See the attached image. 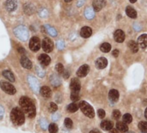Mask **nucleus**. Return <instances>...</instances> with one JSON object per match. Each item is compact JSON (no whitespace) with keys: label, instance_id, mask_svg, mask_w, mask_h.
Masks as SVG:
<instances>
[{"label":"nucleus","instance_id":"1","mask_svg":"<svg viewBox=\"0 0 147 133\" xmlns=\"http://www.w3.org/2000/svg\"><path fill=\"white\" fill-rule=\"evenodd\" d=\"M21 109L23 111L24 114H27L28 118H33L35 116L36 111H35V107L31 99H29L27 96H22L20 101H19Z\"/></svg>","mask_w":147,"mask_h":133},{"label":"nucleus","instance_id":"2","mask_svg":"<svg viewBox=\"0 0 147 133\" xmlns=\"http://www.w3.org/2000/svg\"><path fill=\"white\" fill-rule=\"evenodd\" d=\"M10 119L14 124H16L17 126L22 125L25 121V115H24L23 111L18 107L13 108L10 113Z\"/></svg>","mask_w":147,"mask_h":133},{"label":"nucleus","instance_id":"3","mask_svg":"<svg viewBox=\"0 0 147 133\" xmlns=\"http://www.w3.org/2000/svg\"><path fill=\"white\" fill-rule=\"evenodd\" d=\"M14 34L15 35L21 40L26 41L28 39V31L25 26L20 25L14 28Z\"/></svg>","mask_w":147,"mask_h":133},{"label":"nucleus","instance_id":"4","mask_svg":"<svg viewBox=\"0 0 147 133\" xmlns=\"http://www.w3.org/2000/svg\"><path fill=\"white\" fill-rule=\"evenodd\" d=\"M79 108L81 109V111L83 112V114L87 116L90 119H93L95 117V111L93 109V107L86 101H81L79 103Z\"/></svg>","mask_w":147,"mask_h":133},{"label":"nucleus","instance_id":"5","mask_svg":"<svg viewBox=\"0 0 147 133\" xmlns=\"http://www.w3.org/2000/svg\"><path fill=\"white\" fill-rule=\"evenodd\" d=\"M0 88L3 92H5L8 95H15L16 92V88L11 83H9L8 82H5V81H1L0 82Z\"/></svg>","mask_w":147,"mask_h":133},{"label":"nucleus","instance_id":"6","mask_svg":"<svg viewBox=\"0 0 147 133\" xmlns=\"http://www.w3.org/2000/svg\"><path fill=\"white\" fill-rule=\"evenodd\" d=\"M28 84H29V86H30V88L32 89L33 91H34L35 93H38L40 91L39 82H38V80L34 77L28 76Z\"/></svg>","mask_w":147,"mask_h":133},{"label":"nucleus","instance_id":"7","mask_svg":"<svg viewBox=\"0 0 147 133\" xmlns=\"http://www.w3.org/2000/svg\"><path fill=\"white\" fill-rule=\"evenodd\" d=\"M29 48L33 52H37L40 48V40L38 37H32L29 41Z\"/></svg>","mask_w":147,"mask_h":133},{"label":"nucleus","instance_id":"8","mask_svg":"<svg viewBox=\"0 0 147 133\" xmlns=\"http://www.w3.org/2000/svg\"><path fill=\"white\" fill-rule=\"evenodd\" d=\"M70 89L72 93H79L80 89H81V84H80V81L78 80V78L71 79V84H70Z\"/></svg>","mask_w":147,"mask_h":133},{"label":"nucleus","instance_id":"9","mask_svg":"<svg viewBox=\"0 0 147 133\" xmlns=\"http://www.w3.org/2000/svg\"><path fill=\"white\" fill-rule=\"evenodd\" d=\"M42 48L46 52H51L53 49V43L49 38H45L42 41Z\"/></svg>","mask_w":147,"mask_h":133},{"label":"nucleus","instance_id":"10","mask_svg":"<svg viewBox=\"0 0 147 133\" xmlns=\"http://www.w3.org/2000/svg\"><path fill=\"white\" fill-rule=\"evenodd\" d=\"M90 71V66L88 64H83L79 67V69L77 71V76L79 77H84L88 75Z\"/></svg>","mask_w":147,"mask_h":133},{"label":"nucleus","instance_id":"11","mask_svg":"<svg viewBox=\"0 0 147 133\" xmlns=\"http://www.w3.org/2000/svg\"><path fill=\"white\" fill-rule=\"evenodd\" d=\"M114 38L116 42L118 43H122L124 40H125V33L121 30V29H118L115 32V34H114Z\"/></svg>","mask_w":147,"mask_h":133},{"label":"nucleus","instance_id":"12","mask_svg":"<svg viewBox=\"0 0 147 133\" xmlns=\"http://www.w3.org/2000/svg\"><path fill=\"white\" fill-rule=\"evenodd\" d=\"M107 65H108V60L103 57H101V58H97L96 61V67L97 69H100V70L104 69V68L107 67Z\"/></svg>","mask_w":147,"mask_h":133},{"label":"nucleus","instance_id":"13","mask_svg":"<svg viewBox=\"0 0 147 133\" xmlns=\"http://www.w3.org/2000/svg\"><path fill=\"white\" fill-rule=\"evenodd\" d=\"M17 7V1L16 0H6L5 2V8L8 11H14Z\"/></svg>","mask_w":147,"mask_h":133},{"label":"nucleus","instance_id":"14","mask_svg":"<svg viewBox=\"0 0 147 133\" xmlns=\"http://www.w3.org/2000/svg\"><path fill=\"white\" fill-rule=\"evenodd\" d=\"M106 5L105 0H94L93 2V9L95 11H100Z\"/></svg>","mask_w":147,"mask_h":133},{"label":"nucleus","instance_id":"15","mask_svg":"<svg viewBox=\"0 0 147 133\" xmlns=\"http://www.w3.org/2000/svg\"><path fill=\"white\" fill-rule=\"evenodd\" d=\"M119 96H120L119 92H118V90H116V89H111V90L109 91V98L110 101L113 102V103L118 101Z\"/></svg>","mask_w":147,"mask_h":133},{"label":"nucleus","instance_id":"16","mask_svg":"<svg viewBox=\"0 0 147 133\" xmlns=\"http://www.w3.org/2000/svg\"><path fill=\"white\" fill-rule=\"evenodd\" d=\"M91 34H92V29L90 27H84L80 31V35L84 39L90 37Z\"/></svg>","mask_w":147,"mask_h":133},{"label":"nucleus","instance_id":"17","mask_svg":"<svg viewBox=\"0 0 147 133\" xmlns=\"http://www.w3.org/2000/svg\"><path fill=\"white\" fill-rule=\"evenodd\" d=\"M39 61L43 66H47L51 62V58L47 54H40L39 56Z\"/></svg>","mask_w":147,"mask_h":133},{"label":"nucleus","instance_id":"18","mask_svg":"<svg viewBox=\"0 0 147 133\" xmlns=\"http://www.w3.org/2000/svg\"><path fill=\"white\" fill-rule=\"evenodd\" d=\"M21 64L22 65L23 68L28 69V70L31 69L32 66H33L32 62H31L26 56H22V57L21 58Z\"/></svg>","mask_w":147,"mask_h":133},{"label":"nucleus","instance_id":"19","mask_svg":"<svg viewBox=\"0 0 147 133\" xmlns=\"http://www.w3.org/2000/svg\"><path fill=\"white\" fill-rule=\"evenodd\" d=\"M40 92V95H41L44 98H50L51 95H52V91H51L50 88L47 87V86H43V87H41Z\"/></svg>","mask_w":147,"mask_h":133},{"label":"nucleus","instance_id":"20","mask_svg":"<svg viewBox=\"0 0 147 133\" xmlns=\"http://www.w3.org/2000/svg\"><path fill=\"white\" fill-rule=\"evenodd\" d=\"M138 45H139V46H140L141 48H143V49L146 48L147 47V34H142V35H140V36L139 37V39H138Z\"/></svg>","mask_w":147,"mask_h":133},{"label":"nucleus","instance_id":"21","mask_svg":"<svg viewBox=\"0 0 147 133\" xmlns=\"http://www.w3.org/2000/svg\"><path fill=\"white\" fill-rule=\"evenodd\" d=\"M23 9H24V12H25V14H27V15H32L34 11H35V8H34V6L32 4V3H25L24 4V7H23Z\"/></svg>","mask_w":147,"mask_h":133},{"label":"nucleus","instance_id":"22","mask_svg":"<svg viewBox=\"0 0 147 133\" xmlns=\"http://www.w3.org/2000/svg\"><path fill=\"white\" fill-rule=\"evenodd\" d=\"M50 82L52 83V85L53 87H59L60 86L61 84V81H60V78L59 77V76L55 75V74H53L51 77H50Z\"/></svg>","mask_w":147,"mask_h":133},{"label":"nucleus","instance_id":"23","mask_svg":"<svg viewBox=\"0 0 147 133\" xmlns=\"http://www.w3.org/2000/svg\"><path fill=\"white\" fill-rule=\"evenodd\" d=\"M116 129L120 132L125 133L128 132V126L126 123L124 122H117L116 123Z\"/></svg>","mask_w":147,"mask_h":133},{"label":"nucleus","instance_id":"24","mask_svg":"<svg viewBox=\"0 0 147 133\" xmlns=\"http://www.w3.org/2000/svg\"><path fill=\"white\" fill-rule=\"evenodd\" d=\"M101 128L104 131H110L113 129V123L110 120H103L101 123Z\"/></svg>","mask_w":147,"mask_h":133},{"label":"nucleus","instance_id":"25","mask_svg":"<svg viewBox=\"0 0 147 133\" xmlns=\"http://www.w3.org/2000/svg\"><path fill=\"white\" fill-rule=\"evenodd\" d=\"M126 13H127V15L130 17V18H136L137 17V12H136V10L133 8V7H131V6H127V9H126Z\"/></svg>","mask_w":147,"mask_h":133},{"label":"nucleus","instance_id":"26","mask_svg":"<svg viewBox=\"0 0 147 133\" xmlns=\"http://www.w3.org/2000/svg\"><path fill=\"white\" fill-rule=\"evenodd\" d=\"M3 76L7 79L9 80V82H15V77L13 75V73L10 71H8V70H5L3 71Z\"/></svg>","mask_w":147,"mask_h":133},{"label":"nucleus","instance_id":"27","mask_svg":"<svg viewBox=\"0 0 147 133\" xmlns=\"http://www.w3.org/2000/svg\"><path fill=\"white\" fill-rule=\"evenodd\" d=\"M94 11H95V10H94L92 8H90V7L87 8V9H85V11H84V15H85V17H86L87 19H89V20L94 18V16H95V12H94Z\"/></svg>","mask_w":147,"mask_h":133},{"label":"nucleus","instance_id":"28","mask_svg":"<svg viewBox=\"0 0 147 133\" xmlns=\"http://www.w3.org/2000/svg\"><path fill=\"white\" fill-rule=\"evenodd\" d=\"M128 47L130 48V50L133 52H137L139 51V45L138 43H136L134 40H130L128 42Z\"/></svg>","mask_w":147,"mask_h":133},{"label":"nucleus","instance_id":"29","mask_svg":"<svg viewBox=\"0 0 147 133\" xmlns=\"http://www.w3.org/2000/svg\"><path fill=\"white\" fill-rule=\"evenodd\" d=\"M45 28H46V30H47V32L51 35V36H53V37H55V36H57V31H56V29L54 28H53V27H51V26H49V25H46L45 26Z\"/></svg>","mask_w":147,"mask_h":133},{"label":"nucleus","instance_id":"30","mask_svg":"<svg viewBox=\"0 0 147 133\" xmlns=\"http://www.w3.org/2000/svg\"><path fill=\"white\" fill-rule=\"evenodd\" d=\"M100 49H101V51L102 52H109L111 50V45L109 43L105 42V43H103V44L101 45Z\"/></svg>","mask_w":147,"mask_h":133},{"label":"nucleus","instance_id":"31","mask_svg":"<svg viewBox=\"0 0 147 133\" xmlns=\"http://www.w3.org/2000/svg\"><path fill=\"white\" fill-rule=\"evenodd\" d=\"M78 105L77 103H71L68 107H67V110L69 113H76L78 110Z\"/></svg>","mask_w":147,"mask_h":133},{"label":"nucleus","instance_id":"32","mask_svg":"<svg viewBox=\"0 0 147 133\" xmlns=\"http://www.w3.org/2000/svg\"><path fill=\"white\" fill-rule=\"evenodd\" d=\"M139 129L142 133H147V122L146 121H141L138 125Z\"/></svg>","mask_w":147,"mask_h":133},{"label":"nucleus","instance_id":"33","mask_svg":"<svg viewBox=\"0 0 147 133\" xmlns=\"http://www.w3.org/2000/svg\"><path fill=\"white\" fill-rule=\"evenodd\" d=\"M38 15H39V16L41 17V18H46V17L48 16V11H47V9H45V8H41V9H40L38 10Z\"/></svg>","mask_w":147,"mask_h":133},{"label":"nucleus","instance_id":"34","mask_svg":"<svg viewBox=\"0 0 147 133\" xmlns=\"http://www.w3.org/2000/svg\"><path fill=\"white\" fill-rule=\"evenodd\" d=\"M122 120H123V122H124V123H126V124H130V123L133 121V117H132L131 114H126L123 115Z\"/></svg>","mask_w":147,"mask_h":133},{"label":"nucleus","instance_id":"35","mask_svg":"<svg viewBox=\"0 0 147 133\" xmlns=\"http://www.w3.org/2000/svg\"><path fill=\"white\" fill-rule=\"evenodd\" d=\"M58 130H59V128L56 124H50L48 126V131L50 133H57Z\"/></svg>","mask_w":147,"mask_h":133},{"label":"nucleus","instance_id":"36","mask_svg":"<svg viewBox=\"0 0 147 133\" xmlns=\"http://www.w3.org/2000/svg\"><path fill=\"white\" fill-rule=\"evenodd\" d=\"M48 109H49V112H51V113H55V112L58 110V106H57L56 103L51 102V103L49 104Z\"/></svg>","mask_w":147,"mask_h":133},{"label":"nucleus","instance_id":"37","mask_svg":"<svg viewBox=\"0 0 147 133\" xmlns=\"http://www.w3.org/2000/svg\"><path fill=\"white\" fill-rule=\"evenodd\" d=\"M55 70H56V71H57L59 74H62V73L65 71L64 66H63V64H60V63H59V64H56V66H55Z\"/></svg>","mask_w":147,"mask_h":133},{"label":"nucleus","instance_id":"38","mask_svg":"<svg viewBox=\"0 0 147 133\" xmlns=\"http://www.w3.org/2000/svg\"><path fill=\"white\" fill-rule=\"evenodd\" d=\"M121 117V114L119 110H115L112 114V118L115 120H120V118Z\"/></svg>","mask_w":147,"mask_h":133},{"label":"nucleus","instance_id":"39","mask_svg":"<svg viewBox=\"0 0 147 133\" xmlns=\"http://www.w3.org/2000/svg\"><path fill=\"white\" fill-rule=\"evenodd\" d=\"M40 127H41L44 131H46V130L47 129L48 123H47V121L45 119H41V120H40Z\"/></svg>","mask_w":147,"mask_h":133},{"label":"nucleus","instance_id":"40","mask_svg":"<svg viewBox=\"0 0 147 133\" xmlns=\"http://www.w3.org/2000/svg\"><path fill=\"white\" fill-rule=\"evenodd\" d=\"M65 127L66 128H68V129H71V127H72V126H73V122H72V120H71V119H69V118H66L65 120Z\"/></svg>","mask_w":147,"mask_h":133},{"label":"nucleus","instance_id":"41","mask_svg":"<svg viewBox=\"0 0 147 133\" xmlns=\"http://www.w3.org/2000/svg\"><path fill=\"white\" fill-rule=\"evenodd\" d=\"M79 98H80L79 93H72V92H71V101H77L79 100Z\"/></svg>","mask_w":147,"mask_h":133},{"label":"nucleus","instance_id":"42","mask_svg":"<svg viewBox=\"0 0 147 133\" xmlns=\"http://www.w3.org/2000/svg\"><path fill=\"white\" fill-rule=\"evenodd\" d=\"M36 72H37V75L40 77H43L44 76H45V71L41 69V68H40V67H36Z\"/></svg>","mask_w":147,"mask_h":133},{"label":"nucleus","instance_id":"43","mask_svg":"<svg viewBox=\"0 0 147 133\" xmlns=\"http://www.w3.org/2000/svg\"><path fill=\"white\" fill-rule=\"evenodd\" d=\"M57 47L59 50H63L65 48V42L63 40H59L57 42Z\"/></svg>","mask_w":147,"mask_h":133},{"label":"nucleus","instance_id":"44","mask_svg":"<svg viewBox=\"0 0 147 133\" xmlns=\"http://www.w3.org/2000/svg\"><path fill=\"white\" fill-rule=\"evenodd\" d=\"M97 114H98V117L100 118V119H103L104 117H105V111L103 110V109H99L98 111H97Z\"/></svg>","mask_w":147,"mask_h":133},{"label":"nucleus","instance_id":"45","mask_svg":"<svg viewBox=\"0 0 147 133\" xmlns=\"http://www.w3.org/2000/svg\"><path fill=\"white\" fill-rule=\"evenodd\" d=\"M59 116H60V115H59V114H54L53 115L52 119H53V121H57V120L59 119Z\"/></svg>","mask_w":147,"mask_h":133},{"label":"nucleus","instance_id":"46","mask_svg":"<svg viewBox=\"0 0 147 133\" xmlns=\"http://www.w3.org/2000/svg\"><path fill=\"white\" fill-rule=\"evenodd\" d=\"M3 114H4V110H3V107L2 106H0V120H2V119H3Z\"/></svg>","mask_w":147,"mask_h":133},{"label":"nucleus","instance_id":"47","mask_svg":"<svg viewBox=\"0 0 147 133\" xmlns=\"http://www.w3.org/2000/svg\"><path fill=\"white\" fill-rule=\"evenodd\" d=\"M113 56L115 57V58H117V57L119 56V50H117V49L114 50V51H113Z\"/></svg>","mask_w":147,"mask_h":133},{"label":"nucleus","instance_id":"48","mask_svg":"<svg viewBox=\"0 0 147 133\" xmlns=\"http://www.w3.org/2000/svg\"><path fill=\"white\" fill-rule=\"evenodd\" d=\"M17 50H18V52H19L20 53H22V54H25V50H24L22 46L18 47V48H17Z\"/></svg>","mask_w":147,"mask_h":133},{"label":"nucleus","instance_id":"49","mask_svg":"<svg viewBox=\"0 0 147 133\" xmlns=\"http://www.w3.org/2000/svg\"><path fill=\"white\" fill-rule=\"evenodd\" d=\"M63 75H64V78H65V79H67L68 77H69V72L67 71H65L64 72H63Z\"/></svg>","mask_w":147,"mask_h":133},{"label":"nucleus","instance_id":"50","mask_svg":"<svg viewBox=\"0 0 147 133\" xmlns=\"http://www.w3.org/2000/svg\"><path fill=\"white\" fill-rule=\"evenodd\" d=\"M120 132L117 130V129H115V128H113V129H111L110 131H109V133H119Z\"/></svg>","mask_w":147,"mask_h":133},{"label":"nucleus","instance_id":"51","mask_svg":"<svg viewBox=\"0 0 147 133\" xmlns=\"http://www.w3.org/2000/svg\"><path fill=\"white\" fill-rule=\"evenodd\" d=\"M84 0H79V1L78 2V4H77V5H78V7H80V6H82V5L84 4Z\"/></svg>","mask_w":147,"mask_h":133},{"label":"nucleus","instance_id":"52","mask_svg":"<svg viewBox=\"0 0 147 133\" xmlns=\"http://www.w3.org/2000/svg\"><path fill=\"white\" fill-rule=\"evenodd\" d=\"M90 133H101L98 130H96V129H94V130H92V131H90Z\"/></svg>","mask_w":147,"mask_h":133},{"label":"nucleus","instance_id":"53","mask_svg":"<svg viewBox=\"0 0 147 133\" xmlns=\"http://www.w3.org/2000/svg\"><path fill=\"white\" fill-rule=\"evenodd\" d=\"M145 117H146V119L147 120V107L146 109V111H145Z\"/></svg>","mask_w":147,"mask_h":133},{"label":"nucleus","instance_id":"54","mask_svg":"<svg viewBox=\"0 0 147 133\" xmlns=\"http://www.w3.org/2000/svg\"><path fill=\"white\" fill-rule=\"evenodd\" d=\"M136 1H137V0H130V2H131V3H135Z\"/></svg>","mask_w":147,"mask_h":133},{"label":"nucleus","instance_id":"55","mask_svg":"<svg viewBox=\"0 0 147 133\" xmlns=\"http://www.w3.org/2000/svg\"><path fill=\"white\" fill-rule=\"evenodd\" d=\"M65 2H67V3H69V2H71V0H65Z\"/></svg>","mask_w":147,"mask_h":133},{"label":"nucleus","instance_id":"56","mask_svg":"<svg viewBox=\"0 0 147 133\" xmlns=\"http://www.w3.org/2000/svg\"><path fill=\"white\" fill-rule=\"evenodd\" d=\"M125 133H134V132H125Z\"/></svg>","mask_w":147,"mask_h":133}]
</instances>
